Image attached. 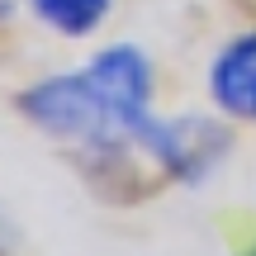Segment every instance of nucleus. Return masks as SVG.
<instances>
[{
    "mask_svg": "<svg viewBox=\"0 0 256 256\" xmlns=\"http://www.w3.org/2000/svg\"><path fill=\"white\" fill-rule=\"evenodd\" d=\"M228 147H232L228 128L218 119H204V114H180V119H156L152 114V124L138 138V152L152 156L180 185H200L228 156Z\"/></svg>",
    "mask_w": 256,
    "mask_h": 256,
    "instance_id": "f257e3e1",
    "label": "nucleus"
},
{
    "mask_svg": "<svg viewBox=\"0 0 256 256\" xmlns=\"http://www.w3.org/2000/svg\"><path fill=\"white\" fill-rule=\"evenodd\" d=\"M86 76H90L124 114H133V119H147V114H152V62H147L138 48L119 43V48L95 52L90 62H86Z\"/></svg>",
    "mask_w": 256,
    "mask_h": 256,
    "instance_id": "f03ea898",
    "label": "nucleus"
},
{
    "mask_svg": "<svg viewBox=\"0 0 256 256\" xmlns=\"http://www.w3.org/2000/svg\"><path fill=\"white\" fill-rule=\"evenodd\" d=\"M209 95L228 119L256 124V34H242L214 57L209 66Z\"/></svg>",
    "mask_w": 256,
    "mask_h": 256,
    "instance_id": "7ed1b4c3",
    "label": "nucleus"
},
{
    "mask_svg": "<svg viewBox=\"0 0 256 256\" xmlns=\"http://www.w3.org/2000/svg\"><path fill=\"white\" fill-rule=\"evenodd\" d=\"M28 10L62 38H90L110 19L114 0H28Z\"/></svg>",
    "mask_w": 256,
    "mask_h": 256,
    "instance_id": "20e7f679",
    "label": "nucleus"
}]
</instances>
